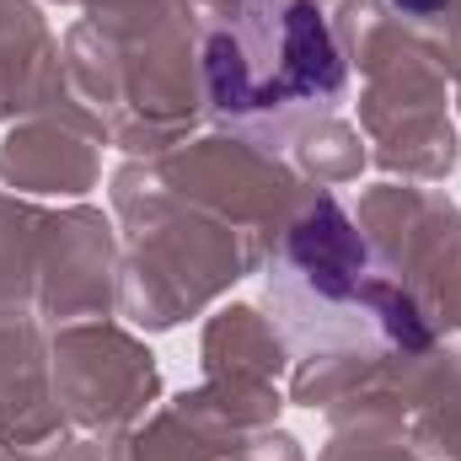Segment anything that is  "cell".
Segmentation results:
<instances>
[{
  "instance_id": "6da1fadb",
  "label": "cell",
  "mask_w": 461,
  "mask_h": 461,
  "mask_svg": "<svg viewBox=\"0 0 461 461\" xmlns=\"http://www.w3.org/2000/svg\"><path fill=\"white\" fill-rule=\"evenodd\" d=\"M199 70L230 134L285 150L348 97V59L317 0H230L204 22Z\"/></svg>"
},
{
  "instance_id": "3957f363",
  "label": "cell",
  "mask_w": 461,
  "mask_h": 461,
  "mask_svg": "<svg viewBox=\"0 0 461 461\" xmlns=\"http://www.w3.org/2000/svg\"><path fill=\"white\" fill-rule=\"evenodd\" d=\"M397 5H408V11H419V16H435V11L451 5V0H397Z\"/></svg>"
},
{
  "instance_id": "7a4b0ae2",
  "label": "cell",
  "mask_w": 461,
  "mask_h": 461,
  "mask_svg": "<svg viewBox=\"0 0 461 461\" xmlns=\"http://www.w3.org/2000/svg\"><path fill=\"white\" fill-rule=\"evenodd\" d=\"M268 306L301 348L381 354L429 339L424 306L339 199H317L279 236L268 258Z\"/></svg>"
}]
</instances>
